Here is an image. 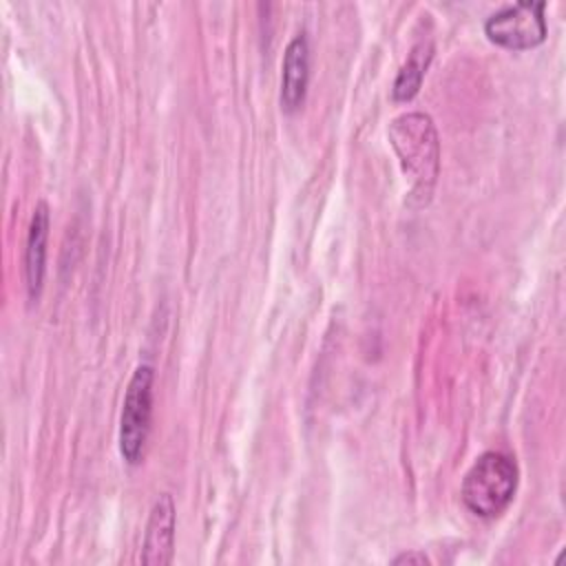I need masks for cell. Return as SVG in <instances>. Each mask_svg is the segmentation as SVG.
I'll list each match as a JSON object with an SVG mask.
<instances>
[{"label": "cell", "mask_w": 566, "mask_h": 566, "mask_svg": "<svg viewBox=\"0 0 566 566\" xmlns=\"http://www.w3.org/2000/svg\"><path fill=\"white\" fill-rule=\"evenodd\" d=\"M389 142L400 159L402 172L411 179V199L427 203L440 170L438 133L429 115L402 113L389 124Z\"/></svg>", "instance_id": "obj_1"}, {"label": "cell", "mask_w": 566, "mask_h": 566, "mask_svg": "<svg viewBox=\"0 0 566 566\" xmlns=\"http://www.w3.org/2000/svg\"><path fill=\"white\" fill-rule=\"evenodd\" d=\"M517 464L502 451H484L462 480V502L478 517H497L517 489Z\"/></svg>", "instance_id": "obj_2"}, {"label": "cell", "mask_w": 566, "mask_h": 566, "mask_svg": "<svg viewBox=\"0 0 566 566\" xmlns=\"http://www.w3.org/2000/svg\"><path fill=\"white\" fill-rule=\"evenodd\" d=\"M153 367L139 365L126 387L119 416V453L128 464H137L144 458L153 416Z\"/></svg>", "instance_id": "obj_3"}, {"label": "cell", "mask_w": 566, "mask_h": 566, "mask_svg": "<svg viewBox=\"0 0 566 566\" xmlns=\"http://www.w3.org/2000/svg\"><path fill=\"white\" fill-rule=\"evenodd\" d=\"M544 2H515L500 9L484 22L486 38L511 51H526L539 46L546 38Z\"/></svg>", "instance_id": "obj_4"}, {"label": "cell", "mask_w": 566, "mask_h": 566, "mask_svg": "<svg viewBox=\"0 0 566 566\" xmlns=\"http://www.w3.org/2000/svg\"><path fill=\"white\" fill-rule=\"evenodd\" d=\"M175 526L177 509L170 493H161L148 515L144 544H142V564L166 566L172 562L175 551Z\"/></svg>", "instance_id": "obj_5"}, {"label": "cell", "mask_w": 566, "mask_h": 566, "mask_svg": "<svg viewBox=\"0 0 566 566\" xmlns=\"http://www.w3.org/2000/svg\"><path fill=\"white\" fill-rule=\"evenodd\" d=\"M310 82V46L305 33L294 35L283 53L281 73V106L285 113H294L303 106Z\"/></svg>", "instance_id": "obj_6"}, {"label": "cell", "mask_w": 566, "mask_h": 566, "mask_svg": "<svg viewBox=\"0 0 566 566\" xmlns=\"http://www.w3.org/2000/svg\"><path fill=\"white\" fill-rule=\"evenodd\" d=\"M46 239H49V206L40 201L33 208L29 234H27V248H24V276H27V290L31 301H35L42 292L44 265H46Z\"/></svg>", "instance_id": "obj_7"}, {"label": "cell", "mask_w": 566, "mask_h": 566, "mask_svg": "<svg viewBox=\"0 0 566 566\" xmlns=\"http://www.w3.org/2000/svg\"><path fill=\"white\" fill-rule=\"evenodd\" d=\"M431 55H433V46L431 42H418L409 57L405 60V64L400 66L398 75H396V82H394V99L398 102H407L411 99L420 84H422V77H424V71L431 62Z\"/></svg>", "instance_id": "obj_8"}, {"label": "cell", "mask_w": 566, "mask_h": 566, "mask_svg": "<svg viewBox=\"0 0 566 566\" xmlns=\"http://www.w3.org/2000/svg\"><path fill=\"white\" fill-rule=\"evenodd\" d=\"M394 564H429V557L424 553H402L394 559Z\"/></svg>", "instance_id": "obj_9"}]
</instances>
